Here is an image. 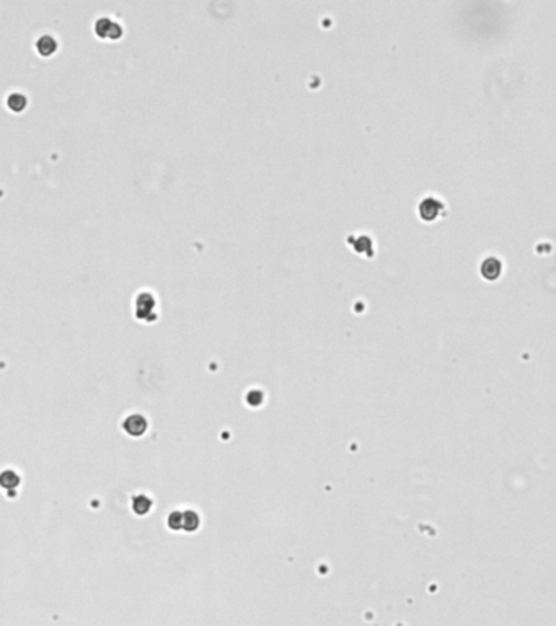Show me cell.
Masks as SVG:
<instances>
[{"mask_svg": "<svg viewBox=\"0 0 556 626\" xmlns=\"http://www.w3.org/2000/svg\"><path fill=\"white\" fill-rule=\"evenodd\" d=\"M122 429L131 437H140L147 431V419L142 414H129L122 423Z\"/></svg>", "mask_w": 556, "mask_h": 626, "instance_id": "6da1fadb", "label": "cell"}, {"mask_svg": "<svg viewBox=\"0 0 556 626\" xmlns=\"http://www.w3.org/2000/svg\"><path fill=\"white\" fill-rule=\"evenodd\" d=\"M152 509V499L145 494H136L132 497V511L137 515H147Z\"/></svg>", "mask_w": 556, "mask_h": 626, "instance_id": "7a4b0ae2", "label": "cell"}, {"mask_svg": "<svg viewBox=\"0 0 556 626\" xmlns=\"http://www.w3.org/2000/svg\"><path fill=\"white\" fill-rule=\"evenodd\" d=\"M199 514L194 511H184L183 512V530L184 532H196L199 529Z\"/></svg>", "mask_w": 556, "mask_h": 626, "instance_id": "3957f363", "label": "cell"}, {"mask_svg": "<svg viewBox=\"0 0 556 626\" xmlns=\"http://www.w3.org/2000/svg\"><path fill=\"white\" fill-rule=\"evenodd\" d=\"M18 483H20V478H18V475H16L15 471H12V470L4 471V475H2V485H4V488L18 486Z\"/></svg>", "mask_w": 556, "mask_h": 626, "instance_id": "277c9868", "label": "cell"}, {"mask_svg": "<svg viewBox=\"0 0 556 626\" xmlns=\"http://www.w3.org/2000/svg\"><path fill=\"white\" fill-rule=\"evenodd\" d=\"M168 527L172 530H183V512L173 511L168 515Z\"/></svg>", "mask_w": 556, "mask_h": 626, "instance_id": "5b68a950", "label": "cell"}]
</instances>
